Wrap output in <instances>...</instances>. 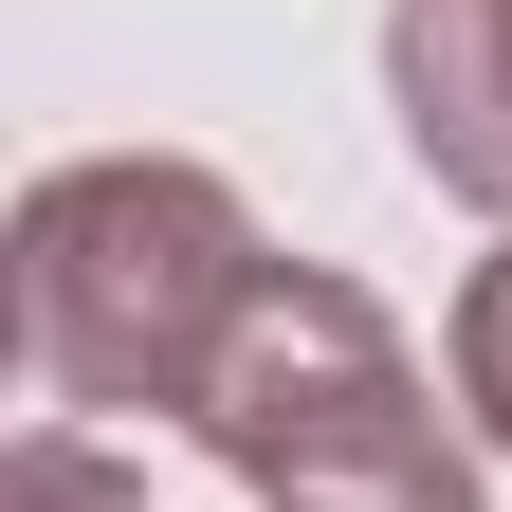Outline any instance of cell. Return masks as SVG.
Masks as SVG:
<instances>
[{"mask_svg": "<svg viewBox=\"0 0 512 512\" xmlns=\"http://www.w3.org/2000/svg\"><path fill=\"white\" fill-rule=\"evenodd\" d=\"M0 512H147V476H128L110 439H74V421H37L19 458H0Z\"/></svg>", "mask_w": 512, "mask_h": 512, "instance_id": "277c9868", "label": "cell"}, {"mask_svg": "<svg viewBox=\"0 0 512 512\" xmlns=\"http://www.w3.org/2000/svg\"><path fill=\"white\" fill-rule=\"evenodd\" d=\"M19 384L37 403H147L183 421L202 403L220 330L256 311V220L220 165L183 147H92V165H37L19 183Z\"/></svg>", "mask_w": 512, "mask_h": 512, "instance_id": "6da1fadb", "label": "cell"}, {"mask_svg": "<svg viewBox=\"0 0 512 512\" xmlns=\"http://www.w3.org/2000/svg\"><path fill=\"white\" fill-rule=\"evenodd\" d=\"M384 110L439 202L512 238V0H384Z\"/></svg>", "mask_w": 512, "mask_h": 512, "instance_id": "3957f363", "label": "cell"}, {"mask_svg": "<svg viewBox=\"0 0 512 512\" xmlns=\"http://www.w3.org/2000/svg\"><path fill=\"white\" fill-rule=\"evenodd\" d=\"M458 403H476V439L512 458V256H476V293H458Z\"/></svg>", "mask_w": 512, "mask_h": 512, "instance_id": "5b68a950", "label": "cell"}, {"mask_svg": "<svg viewBox=\"0 0 512 512\" xmlns=\"http://www.w3.org/2000/svg\"><path fill=\"white\" fill-rule=\"evenodd\" d=\"M183 439H202L256 512H476V458H494L421 384V348L384 330V293L330 275V256H275V275H256V311L220 330Z\"/></svg>", "mask_w": 512, "mask_h": 512, "instance_id": "7a4b0ae2", "label": "cell"}]
</instances>
